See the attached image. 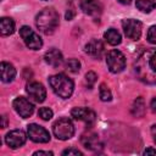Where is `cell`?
Returning <instances> with one entry per match:
<instances>
[{"instance_id": "5b68a950", "label": "cell", "mask_w": 156, "mask_h": 156, "mask_svg": "<svg viewBox=\"0 0 156 156\" xmlns=\"http://www.w3.org/2000/svg\"><path fill=\"white\" fill-rule=\"evenodd\" d=\"M106 63L112 73H119L126 67V57L119 50H111L106 55Z\"/></svg>"}, {"instance_id": "1f68e13d", "label": "cell", "mask_w": 156, "mask_h": 156, "mask_svg": "<svg viewBox=\"0 0 156 156\" xmlns=\"http://www.w3.org/2000/svg\"><path fill=\"white\" fill-rule=\"evenodd\" d=\"M73 16H74V12H73L72 10H68L67 13H66V18H67V20H72Z\"/></svg>"}, {"instance_id": "6da1fadb", "label": "cell", "mask_w": 156, "mask_h": 156, "mask_svg": "<svg viewBox=\"0 0 156 156\" xmlns=\"http://www.w3.org/2000/svg\"><path fill=\"white\" fill-rule=\"evenodd\" d=\"M134 72L139 80L156 84V49L144 51L134 62Z\"/></svg>"}, {"instance_id": "836d02e7", "label": "cell", "mask_w": 156, "mask_h": 156, "mask_svg": "<svg viewBox=\"0 0 156 156\" xmlns=\"http://www.w3.org/2000/svg\"><path fill=\"white\" fill-rule=\"evenodd\" d=\"M119 2H122V4H129L132 0H118Z\"/></svg>"}, {"instance_id": "f546056e", "label": "cell", "mask_w": 156, "mask_h": 156, "mask_svg": "<svg viewBox=\"0 0 156 156\" xmlns=\"http://www.w3.org/2000/svg\"><path fill=\"white\" fill-rule=\"evenodd\" d=\"M150 107H151V111H152L154 113H156V98H154V99L151 100Z\"/></svg>"}, {"instance_id": "8fae6325", "label": "cell", "mask_w": 156, "mask_h": 156, "mask_svg": "<svg viewBox=\"0 0 156 156\" xmlns=\"http://www.w3.org/2000/svg\"><path fill=\"white\" fill-rule=\"evenodd\" d=\"M27 140V135L23 130L21 129H13L9 132L5 136V143L11 147V149H18L21 147Z\"/></svg>"}, {"instance_id": "4316f807", "label": "cell", "mask_w": 156, "mask_h": 156, "mask_svg": "<svg viewBox=\"0 0 156 156\" xmlns=\"http://www.w3.org/2000/svg\"><path fill=\"white\" fill-rule=\"evenodd\" d=\"M62 155H68V156H71V155H76V156H82L83 155V152L82 151H79L78 149H73V147H71V149H66V150H63L62 151Z\"/></svg>"}, {"instance_id": "e0dca14e", "label": "cell", "mask_w": 156, "mask_h": 156, "mask_svg": "<svg viewBox=\"0 0 156 156\" xmlns=\"http://www.w3.org/2000/svg\"><path fill=\"white\" fill-rule=\"evenodd\" d=\"M0 71H1V80L4 83H10L16 77V69L9 62L2 61L1 65H0Z\"/></svg>"}, {"instance_id": "d6986e66", "label": "cell", "mask_w": 156, "mask_h": 156, "mask_svg": "<svg viewBox=\"0 0 156 156\" xmlns=\"http://www.w3.org/2000/svg\"><path fill=\"white\" fill-rule=\"evenodd\" d=\"M104 38L105 40L110 44V45H118L122 40V37L119 34V32L115 28H110L104 33Z\"/></svg>"}, {"instance_id": "ba28073f", "label": "cell", "mask_w": 156, "mask_h": 156, "mask_svg": "<svg viewBox=\"0 0 156 156\" xmlns=\"http://www.w3.org/2000/svg\"><path fill=\"white\" fill-rule=\"evenodd\" d=\"M27 133H28V136L32 141L34 143H48L50 140V134L49 132L41 127V126H38L35 123H32V124H28L27 127Z\"/></svg>"}, {"instance_id": "5bb4252c", "label": "cell", "mask_w": 156, "mask_h": 156, "mask_svg": "<svg viewBox=\"0 0 156 156\" xmlns=\"http://www.w3.org/2000/svg\"><path fill=\"white\" fill-rule=\"evenodd\" d=\"M82 144L84 145L85 149L94 151V152H100L104 149V145L100 140V138L98 136V134H88V135H83L82 136Z\"/></svg>"}, {"instance_id": "484cf974", "label": "cell", "mask_w": 156, "mask_h": 156, "mask_svg": "<svg viewBox=\"0 0 156 156\" xmlns=\"http://www.w3.org/2000/svg\"><path fill=\"white\" fill-rule=\"evenodd\" d=\"M147 40L151 43V44H155L156 45V26H152L150 27V29L147 30Z\"/></svg>"}, {"instance_id": "4fadbf2b", "label": "cell", "mask_w": 156, "mask_h": 156, "mask_svg": "<svg viewBox=\"0 0 156 156\" xmlns=\"http://www.w3.org/2000/svg\"><path fill=\"white\" fill-rule=\"evenodd\" d=\"M79 5L84 13L93 17H99L102 12V4L100 0H79Z\"/></svg>"}, {"instance_id": "9a60e30c", "label": "cell", "mask_w": 156, "mask_h": 156, "mask_svg": "<svg viewBox=\"0 0 156 156\" xmlns=\"http://www.w3.org/2000/svg\"><path fill=\"white\" fill-rule=\"evenodd\" d=\"M85 52H87L89 56H91V57L99 60V58L104 55V52H105V46H104V44H102L101 40L93 39V40H90V41L85 45Z\"/></svg>"}, {"instance_id": "44dd1931", "label": "cell", "mask_w": 156, "mask_h": 156, "mask_svg": "<svg viewBox=\"0 0 156 156\" xmlns=\"http://www.w3.org/2000/svg\"><path fill=\"white\" fill-rule=\"evenodd\" d=\"M132 112L136 117H141L144 115V112H145V104H144V99L143 98H138L134 101V105L132 107Z\"/></svg>"}, {"instance_id": "d6a6232c", "label": "cell", "mask_w": 156, "mask_h": 156, "mask_svg": "<svg viewBox=\"0 0 156 156\" xmlns=\"http://www.w3.org/2000/svg\"><path fill=\"white\" fill-rule=\"evenodd\" d=\"M1 119H2V124H1V128H6V127H7L6 117H5V116H1Z\"/></svg>"}, {"instance_id": "ac0fdd59", "label": "cell", "mask_w": 156, "mask_h": 156, "mask_svg": "<svg viewBox=\"0 0 156 156\" xmlns=\"http://www.w3.org/2000/svg\"><path fill=\"white\" fill-rule=\"evenodd\" d=\"M15 32V22L10 17H2L0 20V33L2 37L10 35Z\"/></svg>"}, {"instance_id": "7a4b0ae2", "label": "cell", "mask_w": 156, "mask_h": 156, "mask_svg": "<svg viewBox=\"0 0 156 156\" xmlns=\"http://www.w3.org/2000/svg\"><path fill=\"white\" fill-rule=\"evenodd\" d=\"M35 24L44 34H52L58 26V13L52 7H46L37 15Z\"/></svg>"}, {"instance_id": "cb8c5ba5", "label": "cell", "mask_w": 156, "mask_h": 156, "mask_svg": "<svg viewBox=\"0 0 156 156\" xmlns=\"http://www.w3.org/2000/svg\"><path fill=\"white\" fill-rule=\"evenodd\" d=\"M52 115H54V112H52L49 107H40L39 111H38V116H39L41 119H44V121L51 119Z\"/></svg>"}, {"instance_id": "3957f363", "label": "cell", "mask_w": 156, "mask_h": 156, "mask_svg": "<svg viewBox=\"0 0 156 156\" xmlns=\"http://www.w3.org/2000/svg\"><path fill=\"white\" fill-rule=\"evenodd\" d=\"M49 84L54 90V93L62 99H68L74 89L73 80L63 73H58L49 77Z\"/></svg>"}, {"instance_id": "4dcf8cb0", "label": "cell", "mask_w": 156, "mask_h": 156, "mask_svg": "<svg viewBox=\"0 0 156 156\" xmlns=\"http://www.w3.org/2000/svg\"><path fill=\"white\" fill-rule=\"evenodd\" d=\"M151 134H152V138H154V141L156 143V124H154L151 127Z\"/></svg>"}, {"instance_id": "52a82bcc", "label": "cell", "mask_w": 156, "mask_h": 156, "mask_svg": "<svg viewBox=\"0 0 156 156\" xmlns=\"http://www.w3.org/2000/svg\"><path fill=\"white\" fill-rule=\"evenodd\" d=\"M122 27L124 30V34L132 39V40H139L141 37L143 24L140 21L134 18H126L122 21Z\"/></svg>"}, {"instance_id": "ffe728a7", "label": "cell", "mask_w": 156, "mask_h": 156, "mask_svg": "<svg viewBox=\"0 0 156 156\" xmlns=\"http://www.w3.org/2000/svg\"><path fill=\"white\" fill-rule=\"evenodd\" d=\"M135 5L143 12H151L156 7V0H135Z\"/></svg>"}, {"instance_id": "30bf717a", "label": "cell", "mask_w": 156, "mask_h": 156, "mask_svg": "<svg viewBox=\"0 0 156 156\" xmlns=\"http://www.w3.org/2000/svg\"><path fill=\"white\" fill-rule=\"evenodd\" d=\"M26 91H27L29 99H32L34 102H38V104L43 102L46 98V90H45L44 85L38 82L28 83L26 87Z\"/></svg>"}, {"instance_id": "8992f818", "label": "cell", "mask_w": 156, "mask_h": 156, "mask_svg": "<svg viewBox=\"0 0 156 156\" xmlns=\"http://www.w3.org/2000/svg\"><path fill=\"white\" fill-rule=\"evenodd\" d=\"M20 35H21V38L23 39L24 44H26L29 49H32V50H39V49L43 46V40H41V38H40L32 28H29L28 26L21 27V29H20Z\"/></svg>"}, {"instance_id": "2e32d148", "label": "cell", "mask_w": 156, "mask_h": 156, "mask_svg": "<svg viewBox=\"0 0 156 156\" xmlns=\"http://www.w3.org/2000/svg\"><path fill=\"white\" fill-rule=\"evenodd\" d=\"M45 62L49 63L50 66L52 67H60L63 62V57H62V54L57 50V49H50L45 52Z\"/></svg>"}, {"instance_id": "7c38bea8", "label": "cell", "mask_w": 156, "mask_h": 156, "mask_svg": "<svg viewBox=\"0 0 156 156\" xmlns=\"http://www.w3.org/2000/svg\"><path fill=\"white\" fill-rule=\"evenodd\" d=\"M71 115L77 121H83L88 127H91L95 122V113L90 108L87 107H74L71 111Z\"/></svg>"}, {"instance_id": "9c48e42d", "label": "cell", "mask_w": 156, "mask_h": 156, "mask_svg": "<svg viewBox=\"0 0 156 156\" xmlns=\"http://www.w3.org/2000/svg\"><path fill=\"white\" fill-rule=\"evenodd\" d=\"M13 108L15 111L22 117V118H28L33 115V111H34V106L33 104L23 98V96H18L13 100Z\"/></svg>"}, {"instance_id": "d4e9b609", "label": "cell", "mask_w": 156, "mask_h": 156, "mask_svg": "<svg viewBox=\"0 0 156 156\" xmlns=\"http://www.w3.org/2000/svg\"><path fill=\"white\" fill-rule=\"evenodd\" d=\"M96 78H98V76H96V73L95 72H88L87 74H85V83H87V85H88V88L90 89V88H93V85L95 84V82H96Z\"/></svg>"}, {"instance_id": "e575fe53", "label": "cell", "mask_w": 156, "mask_h": 156, "mask_svg": "<svg viewBox=\"0 0 156 156\" xmlns=\"http://www.w3.org/2000/svg\"><path fill=\"white\" fill-rule=\"evenodd\" d=\"M44 1H48V0H44Z\"/></svg>"}, {"instance_id": "f1b7e54d", "label": "cell", "mask_w": 156, "mask_h": 156, "mask_svg": "<svg viewBox=\"0 0 156 156\" xmlns=\"http://www.w3.org/2000/svg\"><path fill=\"white\" fill-rule=\"evenodd\" d=\"M144 155H156V149L147 147V149L144 151Z\"/></svg>"}, {"instance_id": "277c9868", "label": "cell", "mask_w": 156, "mask_h": 156, "mask_svg": "<svg viewBox=\"0 0 156 156\" xmlns=\"http://www.w3.org/2000/svg\"><path fill=\"white\" fill-rule=\"evenodd\" d=\"M52 133L58 140H68L74 134V126L69 118H58L52 126Z\"/></svg>"}, {"instance_id": "83f0119b", "label": "cell", "mask_w": 156, "mask_h": 156, "mask_svg": "<svg viewBox=\"0 0 156 156\" xmlns=\"http://www.w3.org/2000/svg\"><path fill=\"white\" fill-rule=\"evenodd\" d=\"M33 155H34V156H38V155H46V156H52V155H54V152H52V151H41V150H39V151H35Z\"/></svg>"}, {"instance_id": "603a6c76", "label": "cell", "mask_w": 156, "mask_h": 156, "mask_svg": "<svg viewBox=\"0 0 156 156\" xmlns=\"http://www.w3.org/2000/svg\"><path fill=\"white\" fill-rule=\"evenodd\" d=\"M99 94H100V99L102 101H110L112 99V94L110 91V89L106 87V84H101L99 88Z\"/></svg>"}, {"instance_id": "7402d4cb", "label": "cell", "mask_w": 156, "mask_h": 156, "mask_svg": "<svg viewBox=\"0 0 156 156\" xmlns=\"http://www.w3.org/2000/svg\"><path fill=\"white\" fill-rule=\"evenodd\" d=\"M66 68L72 73H77L80 69V62L77 58H69L66 62Z\"/></svg>"}]
</instances>
